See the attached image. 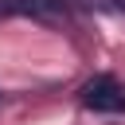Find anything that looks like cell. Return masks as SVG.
<instances>
[{"label": "cell", "instance_id": "3957f363", "mask_svg": "<svg viewBox=\"0 0 125 125\" xmlns=\"http://www.w3.org/2000/svg\"><path fill=\"white\" fill-rule=\"evenodd\" d=\"M74 4H82V8H90V4H94V0H74Z\"/></svg>", "mask_w": 125, "mask_h": 125}, {"label": "cell", "instance_id": "6da1fadb", "mask_svg": "<svg viewBox=\"0 0 125 125\" xmlns=\"http://www.w3.org/2000/svg\"><path fill=\"white\" fill-rule=\"evenodd\" d=\"M82 105L94 113H125V82L113 74H98L82 86Z\"/></svg>", "mask_w": 125, "mask_h": 125}, {"label": "cell", "instance_id": "7a4b0ae2", "mask_svg": "<svg viewBox=\"0 0 125 125\" xmlns=\"http://www.w3.org/2000/svg\"><path fill=\"white\" fill-rule=\"evenodd\" d=\"M113 4H117V12H125V0H113Z\"/></svg>", "mask_w": 125, "mask_h": 125}]
</instances>
